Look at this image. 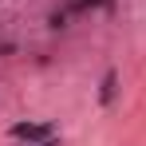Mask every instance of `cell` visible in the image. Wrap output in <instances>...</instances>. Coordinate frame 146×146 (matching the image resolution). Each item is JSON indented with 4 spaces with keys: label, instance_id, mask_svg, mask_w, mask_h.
<instances>
[{
    "label": "cell",
    "instance_id": "3957f363",
    "mask_svg": "<svg viewBox=\"0 0 146 146\" xmlns=\"http://www.w3.org/2000/svg\"><path fill=\"white\" fill-rule=\"evenodd\" d=\"M44 146H55V142H44Z\"/></svg>",
    "mask_w": 146,
    "mask_h": 146
},
{
    "label": "cell",
    "instance_id": "6da1fadb",
    "mask_svg": "<svg viewBox=\"0 0 146 146\" xmlns=\"http://www.w3.org/2000/svg\"><path fill=\"white\" fill-rule=\"evenodd\" d=\"M12 134L16 138H44V134H51V126H16Z\"/></svg>",
    "mask_w": 146,
    "mask_h": 146
},
{
    "label": "cell",
    "instance_id": "7a4b0ae2",
    "mask_svg": "<svg viewBox=\"0 0 146 146\" xmlns=\"http://www.w3.org/2000/svg\"><path fill=\"white\" fill-rule=\"evenodd\" d=\"M115 83H119L115 75H107V79H103V91H99V99H103V103H111V99H115Z\"/></svg>",
    "mask_w": 146,
    "mask_h": 146
}]
</instances>
